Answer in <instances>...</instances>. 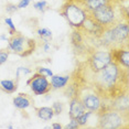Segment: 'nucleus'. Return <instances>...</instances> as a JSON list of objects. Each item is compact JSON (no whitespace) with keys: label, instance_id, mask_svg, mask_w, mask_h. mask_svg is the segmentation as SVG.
<instances>
[{"label":"nucleus","instance_id":"f257e3e1","mask_svg":"<svg viewBox=\"0 0 129 129\" xmlns=\"http://www.w3.org/2000/svg\"><path fill=\"white\" fill-rule=\"evenodd\" d=\"M89 87L93 88L104 101H110L117 95L128 92V70L110 62L98 72H90Z\"/></svg>","mask_w":129,"mask_h":129},{"label":"nucleus","instance_id":"2f4dec72","mask_svg":"<svg viewBox=\"0 0 129 129\" xmlns=\"http://www.w3.org/2000/svg\"><path fill=\"white\" fill-rule=\"evenodd\" d=\"M9 38H7V36H5V34H1L0 36V40H4V41H8Z\"/></svg>","mask_w":129,"mask_h":129},{"label":"nucleus","instance_id":"393cba45","mask_svg":"<svg viewBox=\"0 0 129 129\" xmlns=\"http://www.w3.org/2000/svg\"><path fill=\"white\" fill-rule=\"evenodd\" d=\"M5 22H6V24H7V27L9 28V33H10V36H12L13 33H16V32H17L16 25H14L12 19H11L10 17H8V18H5Z\"/></svg>","mask_w":129,"mask_h":129},{"label":"nucleus","instance_id":"7c9ffc66","mask_svg":"<svg viewBox=\"0 0 129 129\" xmlns=\"http://www.w3.org/2000/svg\"><path fill=\"white\" fill-rule=\"evenodd\" d=\"M51 128H54V129H62V125L58 124V122H54V124H52L51 126H50Z\"/></svg>","mask_w":129,"mask_h":129},{"label":"nucleus","instance_id":"a211bd4d","mask_svg":"<svg viewBox=\"0 0 129 129\" xmlns=\"http://www.w3.org/2000/svg\"><path fill=\"white\" fill-rule=\"evenodd\" d=\"M71 42L74 48L82 49L84 48V36L82 34L80 29H74L71 34Z\"/></svg>","mask_w":129,"mask_h":129},{"label":"nucleus","instance_id":"473e14b6","mask_svg":"<svg viewBox=\"0 0 129 129\" xmlns=\"http://www.w3.org/2000/svg\"><path fill=\"white\" fill-rule=\"evenodd\" d=\"M8 128H9V129H12L13 126H12V125H9V126H8Z\"/></svg>","mask_w":129,"mask_h":129},{"label":"nucleus","instance_id":"4468645a","mask_svg":"<svg viewBox=\"0 0 129 129\" xmlns=\"http://www.w3.org/2000/svg\"><path fill=\"white\" fill-rule=\"evenodd\" d=\"M71 81V76L70 75H52L51 76V87L54 89H60V88H64L67 84Z\"/></svg>","mask_w":129,"mask_h":129},{"label":"nucleus","instance_id":"20e7f679","mask_svg":"<svg viewBox=\"0 0 129 129\" xmlns=\"http://www.w3.org/2000/svg\"><path fill=\"white\" fill-rule=\"evenodd\" d=\"M87 13L96 22L99 23L103 28L110 27L114 23L122 20V18H119L118 14H117L116 4L114 2V0L109 4L102 6V7H99L93 11H87Z\"/></svg>","mask_w":129,"mask_h":129},{"label":"nucleus","instance_id":"f8f14e48","mask_svg":"<svg viewBox=\"0 0 129 129\" xmlns=\"http://www.w3.org/2000/svg\"><path fill=\"white\" fill-rule=\"evenodd\" d=\"M86 111L85 109L83 103H82L81 98L78 95L74 96V97L71 98L70 101V111H69V115H70V118L71 119H76L78 118L82 114Z\"/></svg>","mask_w":129,"mask_h":129},{"label":"nucleus","instance_id":"1a4fd4ad","mask_svg":"<svg viewBox=\"0 0 129 129\" xmlns=\"http://www.w3.org/2000/svg\"><path fill=\"white\" fill-rule=\"evenodd\" d=\"M80 30L82 32H84L85 34H87V36H90L93 39L97 40L98 38L101 37V34L103 33V31H104V28H103L99 23L96 22L95 20L87 13L86 18H85L83 24H82V27L80 28Z\"/></svg>","mask_w":129,"mask_h":129},{"label":"nucleus","instance_id":"6e6552de","mask_svg":"<svg viewBox=\"0 0 129 129\" xmlns=\"http://www.w3.org/2000/svg\"><path fill=\"white\" fill-rule=\"evenodd\" d=\"M27 84L30 86L32 93L37 96L45 95V94H48L52 89L48 77L42 74H39L37 72L33 73V76L27 82Z\"/></svg>","mask_w":129,"mask_h":129},{"label":"nucleus","instance_id":"2eb2a0df","mask_svg":"<svg viewBox=\"0 0 129 129\" xmlns=\"http://www.w3.org/2000/svg\"><path fill=\"white\" fill-rule=\"evenodd\" d=\"M18 80H2L0 81V89L7 94H13L18 89Z\"/></svg>","mask_w":129,"mask_h":129},{"label":"nucleus","instance_id":"39448f33","mask_svg":"<svg viewBox=\"0 0 129 129\" xmlns=\"http://www.w3.org/2000/svg\"><path fill=\"white\" fill-rule=\"evenodd\" d=\"M61 13L66 19L69 24L74 29H80L87 16L86 9L73 1H70L64 5Z\"/></svg>","mask_w":129,"mask_h":129},{"label":"nucleus","instance_id":"dca6fc26","mask_svg":"<svg viewBox=\"0 0 129 129\" xmlns=\"http://www.w3.org/2000/svg\"><path fill=\"white\" fill-rule=\"evenodd\" d=\"M37 113V116L39 117L40 119L44 120V121H48V120H51L54 117V113L52 107H48V106H43V107H37L34 108Z\"/></svg>","mask_w":129,"mask_h":129},{"label":"nucleus","instance_id":"f03ea898","mask_svg":"<svg viewBox=\"0 0 129 129\" xmlns=\"http://www.w3.org/2000/svg\"><path fill=\"white\" fill-rule=\"evenodd\" d=\"M97 128L101 129H127L129 127V111H119L109 107L102 108L97 113Z\"/></svg>","mask_w":129,"mask_h":129},{"label":"nucleus","instance_id":"9b49d317","mask_svg":"<svg viewBox=\"0 0 129 129\" xmlns=\"http://www.w3.org/2000/svg\"><path fill=\"white\" fill-rule=\"evenodd\" d=\"M111 55H113V61L118 63L121 67L127 69L129 67V52L128 46H122V48H116L110 50Z\"/></svg>","mask_w":129,"mask_h":129},{"label":"nucleus","instance_id":"cd10ccee","mask_svg":"<svg viewBox=\"0 0 129 129\" xmlns=\"http://www.w3.org/2000/svg\"><path fill=\"white\" fill-rule=\"evenodd\" d=\"M63 128L64 129H77V128H80V125H78V122L76 119H71V121H70L66 126H64Z\"/></svg>","mask_w":129,"mask_h":129},{"label":"nucleus","instance_id":"4be33fe9","mask_svg":"<svg viewBox=\"0 0 129 129\" xmlns=\"http://www.w3.org/2000/svg\"><path fill=\"white\" fill-rule=\"evenodd\" d=\"M52 109H53V113H54V116L55 115H61L64 110V104L61 102H55L52 104Z\"/></svg>","mask_w":129,"mask_h":129},{"label":"nucleus","instance_id":"f3484780","mask_svg":"<svg viewBox=\"0 0 129 129\" xmlns=\"http://www.w3.org/2000/svg\"><path fill=\"white\" fill-rule=\"evenodd\" d=\"M111 1L113 0H84V1H82V4H83L86 11H93L99 7H102V6L109 4Z\"/></svg>","mask_w":129,"mask_h":129},{"label":"nucleus","instance_id":"423d86ee","mask_svg":"<svg viewBox=\"0 0 129 129\" xmlns=\"http://www.w3.org/2000/svg\"><path fill=\"white\" fill-rule=\"evenodd\" d=\"M110 62H113V55L110 50H94L88 55L86 65L88 66L90 72H98L105 66H107Z\"/></svg>","mask_w":129,"mask_h":129},{"label":"nucleus","instance_id":"b1692460","mask_svg":"<svg viewBox=\"0 0 129 129\" xmlns=\"http://www.w3.org/2000/svg\"><path fill=\"white\" fill-rule=\"evenodd\" d=\"M37 73H39V74H42L46 76V77H51L52 75H53V72L51 71L50 69H46V67H43V66H38L37 70H36Z\"/></svg>","mask_w":129,"mask_h":129},{"label":"nucleus","instance_id":"6ab92c4d","mask_svg":"<svg viewBox=\"0 0 129 129\" xmlns=\"http://www.w3.org/2000/svg\"><path fill=\"white\" fill-rule=\"evenodd\" d=\"M37 34L39 36V38L43 42H50L52 39H53V34H52V31L49 30L46 28H40L37 30Z\"/></svg>","mask_w":129,"mask_h":129},{"label":"nucleus","instance_id":"ddd939ff","mask_svg":"<svg viewBox=\"0 0 129 129\" xmlns=\"http://www.w3.org/2000/svg\"><path fill=\"white\" fill-rule=\"evenodd\" d=\"M34 104L33 98L31 97L29 94L25 93H19L16 97H13V106L18 109H27V108L31 107Z\"/></svg>","mask_w":129,"mask_h":129},{"label":"nucleus","instance_id":"bb28decb","mask_svg":"<svg viewBox=\"0 0 129 129\" xmlns=\"http://www.w3.org/2000/svg\"><path fill=\"white\" fill-rule=\"evenodd\" d=\"M5 9H6V11H7V13L12 14L14 12H17V11L19 10V8H18V6H17V5L9 2V4H7V5L5 6Z\"/></svg>","mask_w":129,"mask_h":129},{"label":"nucleus","instance_id":"9d476101","mask_svg":"<svg viewBox=\"0 0 129 129\" xmlns=\"http://www.w3.org/2000/svg\"><path fill=\"white\" fill-rule=\"evenodd\" d=\"M108 107L111 109L119 110V111H129V97L128 92L117 95L116 97L107 102Z\"/></svg>","mask_w":129,"mask_h":129},{"label":"nucleus","instance_id":"0eeeda50","mask_svg":"<svg viewBox=\"0 0 129 129\" xmlns=\"http://www.w3.org/2000/svg\"><path fill=\"white\" fill-rule=\"evenodd\" d=\"M78 96H80L81 101L83 103V105H84V107L86 110H90L92 113H98V111L102 109L104 99H103L93 88L88 87L87 90H84L81 87Z\"/></svg>","mask_w":129,"mask_h":129},{"label":"nucleus","instance_id":"7ed1b4c3","mask_svg":"<svg viewBox=\"0 0 129 129\" xmlns=\"http://www.w3.org/2000/svg\"><path fill=\"white\" fill-rule=\"evenodd\" d=\"M7 42L8 51L21 57H27L31 55L37 49L36 40L23 36L20 32H16L12 36H10Z\"/></svg>","mask_w":129,"mask_h":129},{"label":"nucleus","instance_id":"c756f323","mask_svg":"<svg viewBox=\"0 0 129 129\" xmlns=\"http://www.w3.org/2000/svg\"><path fill=\"white\" fill-rule=\"evenodd\" d=\"M50 48H51V44H50V42H43L42 44V49L44 52H49L50 51Z\"/></svg>","mask_w":129,"mask_h":129},{"label":"nucleus","instance_id":"412c9836","mask_svg":"<svg viewBox=\"0 0 129 129\" xmlns=\"http://www.w3.org/2000/svg\"><path fill=\"white\" fill-rule=\"evenodd\" d=\"M48 2L45 0H40V1H37L33 4V7L34 9L38 10V11H41V12H45L46 9H48Z\"/></svg>","mask_w":129,"mask_h":129},{"label":"nucleus","instance_id":"c85d7f7f","mask_svg":"<svg viewBox=\"0 0 129 129\" xmlns=\"http://www.w3.org/2000/svg\"><path fill=\"white\" fill-rule=\"evenodd\" d=\"M31 2H32V0H20L19 4L17 6H18L19 9H23V8H27L28 6L31 4Z\"/></svg>","mask_w":129,"mask_h":129},{"label":"nucleus","instance_id":"a878e982","mask_svg":"<svg viewBox=\"0 0 129 129\" xmlns=\"http://www.w3.org/2000/svg\"><path fill=\"white\" fill-rule=\"evenodd\" d=\"M9 54H10V52L8 51V49L0 51V65H2V64H5L7 62L8 57H9Z\"/></svg>","mask_w":129,"mask_h":129},{"label":"nucleus","instance_id":"5701e85b","mask_svg":"<svg viewBox=\"0 0 129 129\" xmlns=\"http://www.w3.org/2000/svg\"><path fill=\"white\" fill-rule=\"evenodd\" d=\"M32 71L30 69H28V67H24V66H20L17 69V72H16V78L17 80H20V77H21V75H29L31 74Z\"/></svg>","mask_w":129,"mask_h":129},{"label":"nucleus","instance_id":"aec40b11","mask_svg":"<svg viewBox=\"0 0 129 129\" xmlns=\"http://www.w3.org/2000/svg\"><path fill=\"white\" fill-rule=\"evenodd\" d=\"M92 111L90 110H86V111H84L82 115L78 117V118H76V120H77V122H78V125H80V127H83V126L86 125V122L88 121V118L90 117V115H92Z\"/></svg>","mask_w":129,"mask_h":129}]
</instances>
